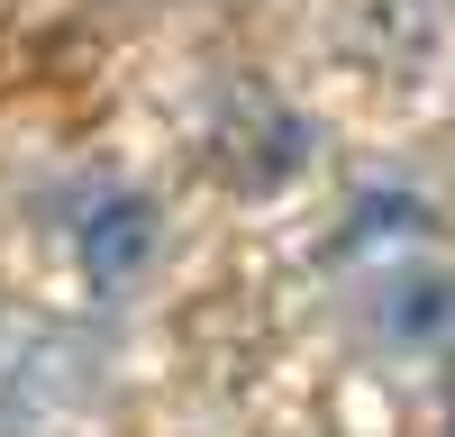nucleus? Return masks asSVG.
<instances>
[{"label": "nucleus", "mask_w": 455, "mask_h": 437, "mask_svg": "<svg viewBox=\"0 0 455 437\" xmlns=\"http://www.w3.org/2000/svg\"><path fill=\"white\" fill-rule=\"evenodd\" d=\"M347 46L383 83H419L446 46V0H347Z\"/></svg>", "instance_id": "f257e3e1"}, {"label": "nucleus", "mask_w": 455, "mask_h": 437, "mask_svg": "<svg viewBox=\"0 0 455 437\" xmlns=\"http://www.w3.org/2000/svg\"><path fill=\"white\" fill-rule=\"evenodd\" d=\"M73 255H83V274L100 291H119L146 255H156V210H146L137 192H109L92 218H83V237H73Z\"/></svg>", "instance_id": "f03ea898"}]
</instances>
